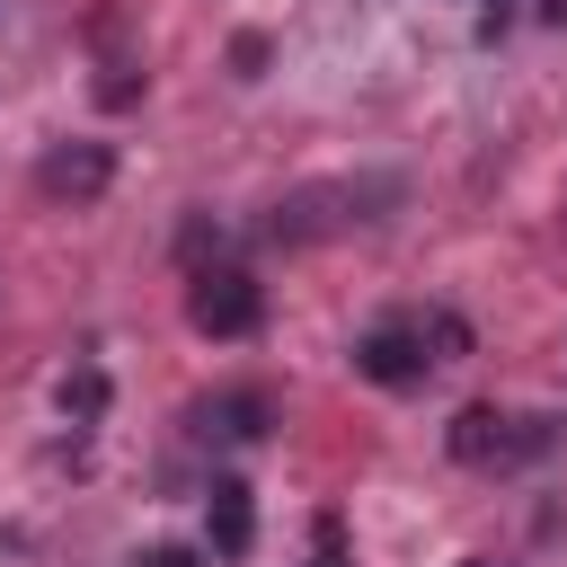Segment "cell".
<instances>
[{
  "label": "cell",
  "instance_id": "cell-1",
  "mask_svg": "<svg viewBox=\"0 0 567 567\" xmlns=\"http://www.w3.org/2000/svg\"><path fill=\"white\" fill-rule=\"evenodd\" d=\"M549 443H558V416H505V408L452 416V461H470V470H514V461H540Z\"/></svg>",
  "mask_w": 567,
  "mask_h": 567
},
{
  "label": "cell",
  "instance_id": "cell-2",
  "mask_svg": "<svg viewBox=\"0 0 567 567\" xmlns=\"http://www.w3.org/2000/svg\"><path fill=\"white\" fill-rule=\"evenodd\" d=\"M186 319H195V337H257L266 328V284L248 266H204L186 284Z\"/></svg>",
  "mask_w": 567,
  "mask_h": 567
},
{
  "label": "cell",
  "instance_id": "cell-3",
  "mask_svg": "<svg viewBox=\"0 0 567 567\" xmlns=\"http://www.w3.org/2000/svg\"><path fill=\"white\" fill-rule=\"evenodd\" d=\"M354 372H363L372 390H416V381L434 372L425 319H381V328H363V337H354Z\"/></svg>",
  "mask_w": 567,
  "mask_h": 567
},
{
  "label": "cell",
  "instance_id": "cell-4",
  "mask_svg": "<svg viewBox=\"0 0 567 567\" xmlns=\"http://www.w3.org/2000/svg\"><path fill=\"white\" fill-rule=\"evenodd\" d=\"M106 177H115V151H106V142H62V151H44V168H35V186H44V195H71V204L106 195Z\"/></svg>",
  "mask_w": 567,
  "mask_h": 567
},
{
  "label": "cell",
  "instance_id": "cell-5",
  "mask_svg": "<svg viewBox=\"0 0 567 567\" xmlns=\"http://www.w3.org/2000/svg\"><path fill=\"white\" fill-rule=\"evenodd\" d=\"M186 425H195L204 443H257V434L275 425V399H266V390H221V399H204Z\"/></svg>",
  "mask_w": 567,
  "mask_h": 567
},
{
  "label": "cell",
  "instance_id": "cell-6",
  "mask_svg": "<svg viewBox=\"0 0 567 567\" xmlns=\"http://www.w3.org/2000/svg\"><path fill=\"white\" fill-rule=\"evenodd\" d=\"M204 540H213V558H248V549H257V505H248L239 478H213V496H204Z\"/></svg>",
  "mask_w": 567,
  "mask_h": 567
},
{
  "label": "cell",
  "instance_id": "cell-7",
  "mask_svg": "<svg viewBox=\"0 0 567 567\" xmlns=\"http://www.w3.org/2000/svg\"><path fill=\"white\" fill-rule=\"evenodd\" d=\"M53 399H62V416L97 425V416H106V372H89V363H80V372H62V390H53Z\"/></svg>",
  "mask_w": 567,
  "mask_h": 567
},
{
  "label": "cell",
  "instance_id": "cell-8",
  "mask_svg": "<svg viewBox=\"0 0 567 567\" xmlns=\"http://www.w3.org/2000/svg\"><path fill=\"white\" fill-rule=\"evenodd\" d=\"M425 346H434V363L470 354V319H452V310H425Z\"/></svg>",
  "mask_w": 567,
  "mask_h": 567
},
{
  "label": "cell",
  "instance_id": "cell-9",
  "mask_svg": "<svg viewBox=\"0 0 567 567\" xmlns=\"http://www.w3.org/2000/svg\"><path fill=\"white\" fill-rule=\"evenodd\" d=\"M310 567H346V523H337V514L310 523Z\"/></svg>",
  "mask_w": 567,
  "mask_h": 567
},
{
  "label": "cell",
  "instance_id": "cell-10",
  "mask_svg": "<svg viewBox=\"0 0 567 567\" xmlns=\"http://www.w3.org/2000/svg\"><path fill=\"white\" fill-rule=\"evenodd\" d=\"M230 71L257 80V71H266V35H230Z\"/></svg>",
  "mask_w": 567,
  "mask_h": 567
},
{
  "label": "cell",
  "instance_id": "cell-11",
  "mask_svg": "<svg viewBox=\"0 0 567 567\" xmlns=\"http://www.w3.org/2000/svg\"><path fill=\"white\" fill-rule=\"evenodd\" d=\"M133 567H204V558H195V549H177V540H159V549H142Z\"/></svg>",
  "mask_w": 567,
  "mask_h": 567
},
{
  "label": "cell",
  "instance_id": "cell-12",
  "mask_svg": "<svg viewBox=\"0 0 567 567\" xmlns=\"http://www.w3.org/2000/svg\"><path fill=\"white\" fill-rule=\"evenodd\" d=\"M540 18H549V27H567V0H540Z\"/></svg>",
  "mask_w": 567,
  "mask_h": 567
},
{
  "label": "cell",
  "instance_id": "cell-13",
  "mask_svg": "<svg viewBox=\"0 0 567 567\" xmlns=\"http://www.w3.org/2000/svg\"><path fill=\"white\" fill-rule=\"evenodd\" d=\"M461 567H505V558H461Z\"/></svg>",
  "mask_w": 567,
  "mask_h": 567
}]
</instances>
